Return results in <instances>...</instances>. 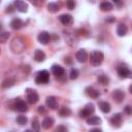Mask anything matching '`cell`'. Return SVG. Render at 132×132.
Instances as JSON below:
<instances>
[{
    "instance_id": "obj_34",
    "label": "cell",
    "mask_w": 132,
    "mask_h": 132,
    "mask_svg": "<svg viewBox=\"0 0 132 132\" xmlns=\"http://www.w3.org/2000/svg\"><path fill=\"white\" fill-rule=\"evenodd\" d=\"M38 112L39 113H41V114H44V113H46V110H45V108H44V106H38Z\"/></svg>"
},
{
    "instance_id": "obj_35",
    "label": "cell",
    "mask_w": 132,
    "mask_h": 132,
    "mask_svg": "<svg viewBox=\"0 0 132 132\" xmlns=\"http://www.w3.org/2000/svg\"><path fill=\"white\" fill-rule=\"evenodd\" d=\"M90 132H102V130L99 128H94V129H91Z\"/></svg>"
},
{
    "instance_id": "obj_26",
    "label": "cell",
    "mask_w": 132,
    "mask_h": 132,
    "mask_svg": "<svg viewBox=\"0 0 132 132\" xmlns=\"http://www.w3.org/2000/svg\"><path fill=\"white\" fill-rule=\"evenodd\" d=\"M16 123L18 124H20V125H25L27 122H28V119H27V117L26 116H24V114H20V116H18L16 117Z\"/></svg>"
},
{
    "instance_id": "obj_33",
    "label": "cell",
    "mask_w": 132,
    "mask_h": 132,
    "mask_svg": "<svg viewBox=\"0 0 132 132\" xmlns=\"http://www.w3.org/2000/svg\"><path fill=\"white\" fill-rule=\"evenodd\" d=\"M124 111H125L127 114H132V107H131L130 105H127V106L125 107Z\"/></svg>"
},
{
    "instance_id": "obj_28",
    "label": "cell",
    "mask_w": 132,
    "mask_h": 132,
    "mask_svg": "<svg viewBox=\"0 0 132 132\" xmlns=\"http://www.w3.org/2000/svg\"><path fill=\"white\" fill-rule=\"evenodd\" d=\"M78 76V70L75 68H72L70 70V74H69V78L70 79H76Z\"/></svg>"
},
{
    "instance_id": "obj_20",
    "label": "cell",
    "mask_w": 132,
    "mask_h": 132,
    "mask_svg": "<svg viewBox=\"0 0 132 132\" xmlns=\"http://www.w3.org/2000/svg\"><path fill=\"white\" fill-rule=\"evenodd\" d=\"M45 59V54L41 50H36L34 52V60L36 62H42Z\"/></svg>"
},
{
    "instance_id": "obj_7",
    "label": "cell",
    "mask_w": 132,
    "mask_h": 132,
    "mask_svg": "<svg viewBox=\"0 0 132 132\" xmlns=\"http://www.w3.org/2000/svg\"><path fill=\"white\" fill-rule=\"evenodd\" d=\"M37 39H38V41H39L41 44H47L48 41L51 40V35H50V33L46 32V31H41V32L38 34Z\"/></svg>"
},
{
    "instance_id": "obj_25",
    "label": "cell",
    "mask_w": 132,
    "mask_h": 132,
    "mask_svg": "<svg viewBox=\"0 0 132 132\" xmlns=\"http://www.w3.org/2000/svg\"><path fill=\"white\" fill-rule=\"evenodd\" d=\"M97 80H98L101 85H103V86H107V85L109 84V78H108L106 75H104V74L99 75V76L97 77Z\"/></svg>"
},
{
    "instance_id": "obj_12",
    "label": "cell",
    "mask_w": 132,
    "mask_h": 132,
    "mask_svg": "<svg viewBox=\"0 0 132 132\" xmlns=\"http://www.w3.org/2000/svg\"><path fill=\"white\" fill-rule=\"evenodd\" d=\"M75 58L79 63H85L87 61V59H88V54H87V52L85 50H79V51L76 52Z\"/></svg>"
},
{
    "instance_id": "obj_32",
    "label": "cell",
    "mask_w": 132,
    "mask_h": 132,
    "mask_svg": "<svg viewBox=\"0 0 132 132\" xmlns=\"http://www.w3.org/2000/svg\"><path fill=\"white\" fill-rule=\"evenodd\" d=\"M55 132H68V129H67L64 125H59V126L56 128Z\"/></svg>"
},
{
    "instance_id": "obj_36",
    "label": "cell",
    "mask_w": 132,
    "mask_h": 132,
    "mask_svg": "<svg viewBox=\"0 0 132 132\" xmlns=\"http://www.w3.org/2000/svg\"><path fill=\"white\" fill-rule=\"evenodd\" d=\"M6 11H7V12H11V11H13V9H12V6H11V5H9V6L7 7Z\"/></svg>"
},
{
    "instance_id": "obj_19",
    "label": "cell",
    "mask_w": 132,
    "mask_h": 132,
    "mask_svg": "<svg viewBox=\"0 0 132 132\" xmlns=\"http://www.w3.org/2000/svg\"><path fill=\"white\" fill-rule=\"evenodd\" d=\"M127 32H128V28H127V26H126L125 24L121 23V24L118 25L117 33H118L119 36H121V37H122V36H125V35L127 34Z\"/></svg>"
},
{
    "instance_id": "obj_14",
    "label": "cell",
    "mask_w": 132,
    "mask_h": 132,
    "mask_svg": "<svg viewBox=\"0 0 132 132\" xmlns=\"http://www.w3.org/2000/svg\"><path fill=\"white\" fill-rule=\"evenodd\" d=\"M52 72H53L56 76H63V75L65 74V69H64L62 66H60V65L54 64V65L52 66Z\"/></svg>"
},
{
    "instance_id": "obj_31",
    "label": "cell",
    "mask_w": 132,
    "mask_h": 132,
    "mask_svg": "<svg viewBox=\"0 0 132 132\" xmlns=\"http://www.w3.org/2000/svg\"><path fill=\"white\" fill-rule=\"evenodd\" d=\"M66 6H67L68 9L71 10V9H73L75 7V2L73 0H68V1H66Z\"/></svg>"
},
{
    "instance_id": "obj_21",
    "label": "cell",
    "mask_w": 132,
    "mask_h": 132,
    "mask_svg": "<svg viewBox=\"0 0 132 132\" xmlns=\"http://www.w3.org/2000/svg\"><path fill=\"white\" fill-rule=\"evenodd\" d=\"M98 105H99V108H100V110L102 112L107 113V112L110 111V104L108 102H106V101H99Z\"/></svg>"
},
{
    "instance_id": "obj_5",
    "label": "cell",
    "mask_w": 132,
    "mask_h": 132,
    "mask_svg": "<svg viewBox=\"0 0 132 132\" xmlns=\"http://www.w3.org/2000/svg\"><path fill=\"white\" fill-rule=\"evenodd\" d=\"M95 111V107L93 103H88L82 109H80L79 111V117L80 118H89L91 116V113H93Z\"/></svg>"
},
{
    "instance_id": "obj_15",
    "label": "cell",
    "mask_w": 132,
    "mask_h": 132,
    "mask_svg": "<svg viewBox=\"0 0 132 132\" xmlns=\"http://www.w3.org/2000/svg\"><path fill=\"white\" fill-rule=\"evenodd\" d=\"M86 94H87L89 97L94 98V99H96V98H98V97L100 96L99 91L96 90V89H94L93 87H87V88H86Z\"/></svg>"
},
{
    "instance_id": "obj_13",
    "label": "cell",
    "mask_w": 132,
    "mask_h": 132,
    "mask_svg": "<svg viewBox=\"0 0 132 132\" xmlns=\"http://www.w3.org/2000/svg\"><path fill=\"white\" fill-rule=\"evenodd\" d=\"M23 26H24V22H23L20 18H14V19H12L11 22H10V27H11L13 30H19V29H21Z\"/></svg>"
},
{
    "instance_id": "obj_4",
    "label": "cell",
    "mask_w": 132,
    "mask_h": 132,
    "mask_svg": "<svg viewBox=\"0 0 132 132\" xmlns=\"http://www.w3.org/2000/svg\"><path fill=\"white\" fill-rule=\"evenodd\" d=\"M26 94H27V101L30 104H35L39 100V95L37 94V92L35 90L27 89L26 90Z\"/></svg>"
},
{
    "instance_id": "obj_1",
    "label": "cell",
    "mask_w": 132,
    "mask_h": 132,
    "mask_svg": "<svg viewBox=\"0 0 132 132\" xmlns=\"http://www.w3.org/2000/svg\"><path fill=\"white\" fill-rule=\"evenodd\" d=\"M103 60H104V55L100 51H93L90 55V62H91V65L94 67L101 65Z\"/></svg>"
},
{
    "instance_id": "obj_11",
    "label": "cell",
    "mask_w": 132,
    "mask_h": 132,
    "mask_svg": "<svg viewBox=\"0 0 132 132\" xmlns=\"http://www.w3.org/2000/svg\"><path fill=\"white\" fill-rule=\"evenodd\" d=\"M111 96H112V99H113L116 102H118V103H121V102L123 101V99L125 98V94H124V92L121 91V90H114V91L112 92Z\"/></svg>"
},
{
    "instance_id": "obj_9",
    "label": "cell",
    "mask_w": 132,
    "mask_h": 132,
    "mask_svg": "<svg viewBox=\"0 0 132 132\" xmlns=\"http://www.w3.org/2000/svg\"><path fill=\"white\" fill-rule=\"evenodd\" d=\"M13 5L14 7L16 8V10H19L20 12H26L28 10V4L25 2V1H22V0H15L13 2Z\"/></svg>"
},
{
    "instance_id": "obj_24",
    "label": "cell",
    "mask_w": 132,
    "mask_h": 132,
    "mask_svg": "<svg viewBox=\"0 0 132 132\" xmlns=\"http://www.w3.org/2000/svg\"><path fill=\"white\" fill-rule=\"evenodd\" d=\"M59 114H60L61 117H69V116L71 114V109H70L69 107H67V106H63V107L60 109Z\"/></svg>"
},
{
    "instance_id": "obj_39",
    "label": "cell",
    "mask_w": 132,
    "mask_h": 132,
    "mask_svg": "<svg viewBox=\"0 0 132 132\" xmlns=\"http://www.w3.org/2000/svg\"><path fill=\"white\" fill-rule=\"evenodd\" d=\"M24 132H34L33 130H30V129H27V130H25Z\"/></svg>"
},
{
    "instance_id": "obj_3",
    "label": "cell",
    "mask_w": 132,
    "mask_h": 132,
    "mask_svg": "<svg viewBox=\"0 0 132 132\" xmlns=\"http://www.w3.org/2000/svg\"><path fill=\"white\" fill-rule=\"evenodd\" d=\"M117 71L121 78H132V71L127 66L120 65L117 67Z\"/></svg>"
},
{
    "instance_id": "obj_23",
    "label": "cell",
    "mask_w": 132,
    "mask_h": 132,
    "mask_svg": "<svg viewBox=\"0 0 132 132\" xmlns=\"http://www.w3.org/2000/svg\"><path fill=\"white\" fill-rule=\"evenodd\" d=\"M60 6H59V4L57 3V2H51V3H48L47 4V9H48V11H51V12H57L60 8H59Z\"/></svg>"
},
{
    "instance_id": "obj_38",
    "label": "cell",
    "mask_w": 132,
    "mask_h": 132,
    "mask_svg": "<svg viewBox=\"0 0 132 132\" xmlns=\"http://www.w3.org/2000/svg\"><path fill=\"white\" fill-rule=\"evenodd\" d=\"M129 92H130V93L132 94V84H131V85L129 86Z\"/></svg>"
},
{
    "instance_id": "obj_16",
    "label": "cell",
    "mask_w": 132,
    "mask_h": 132,
    "mask_svg": "<svg viewBox=\"0 0 132 132\" xmlns=\"http://www.w3.org/2000/svg\"><path fill=\"white\" fill-rule=\"evenodd\" d=\"M45 103L47 107H50L51 109H56L58 107V101L54 96H48L45 100Z\"/></svg>"
},
{
    "instance_id": "obj_29",
    "label": "cell",
    "mask_w": 132,
    "mask_h": 132,
    "mask_svg": "<svg viewBox=\"0 0 132 132\" xmlns=\"http://www.w3.org/2000/svg\"><path fill=\"white\" fill-rule=\"evenodd\" d=\"M8 37H9V33L8 32H2V33H0V41L2 43L6 42L7 39H8Z\"/></svg>"
},
{
    "instance_id": "obj_37",
    "label": "cell",
    "mask_w": 132,
    "mask_h": 132,
    "mask_svg": "<svg viewBox=\"0 0 132 132\" xmlns=\"http://www.w3.org/2000/svg\"><path fill=\"white\" fill-rule=\"evenodd\" d=\"M105 21H106V22H112V21H114V19H113V18H110V19H109V18H107Z\"/></svg>"
},
{
    "instance_id": "obj_27",
    "label": "cell",
    "mask_w": 132,
    "mask_h": 132,
    "mask_svg": "<svg viewBox=\"0 0 132 132\" xmlns=\"http://www.w3.org/2000/svg\"><path fill=\"white\" fill-rule=\"evenodd\" d=\"M32 129H33L34 132H39L40 131V124H39L38 119H34L32 121Z\"/></svg>"
},
{
    "instance_id": "obj_8",
    "label": "cell",
    "mask_w": 132,
    "mask_h": 132,
    "mask_svg": "<svg viewBox=\"0 0 132 132\" xmlns=\"http://www.w3.org/2000/svg\"><path fill=\"white\" fill-rule=\"evenodd\" d=\"M14 107H15V110L20 111V112H25L28 110V106H27V103L22 100V99H16L15 103H14Z\"/></svg>"
},
{
    "instance_id": "obj_17",
    "label": "cell",
    "mask_w": 132,
    "mask_h": 132,
    "mask_svg": "<svg viewBox=\"0 0 132 132\" xmlns=\"http://www.w3.org/2000/svg\"><path fill=\"white\" fill-rule=\"evenodd\" d=\"M86 121H87V124L89 125H99L102 123V120L96 116H90L89 118H87Z\"/></svg>"
},
{
    "instance_id": "obj_22",
    "label": "cell",
    "mask_w": 132,
    "mask_h": 132,
    "mask_svg": "<svg viewBox=\"0 0 132 132\" xmlns=\"http://www.w3.org/2000/svg\"><path fill=\"white\" fill-rule=\"evenodd\" d=\"M112 8H113L112 4L110 2H108V1H104V2L100 3V9L102 11H110Z\"/></svg>"
},
{
    "instance_id": "obj_18",
    "label": "cell",
    "mask_w": 132,
    "mask_h": 132,
    "mask_svg": "<svg viewBox=\"0 0 132 132\" xmlns=\"http://www.w3.org/2000/svg\"><path fill=\"white\" fill-rule=\"evenodd\" d=\"M54 122H55V121H54L53 118L46 117V118L43 119V121H42V123H41V126H42L43 129H50V128L54 125Z\"/></svg>"
},
{
    "instance_id": "obj_6",
    "label": "cell",
    "mask_w": 132,
    "mask_h": 132,
    "mask_svg": "<svg viewBox=\"0 0 132 132\" xmlns=\"http://www.w3.org/2000/svg\"><path fill=\"white\" fill-rule=\"evenodd\" d=\"M122 122H123V117L121 113H114L110 118V124L116 128H120L122 126Z\"/></svg>"
},
{
    "instance_id": "obj_10",
    "label": "cell",
    "mask_w": 132,
    "mask_h": 132,
    "mask_svg": "<svg viewBox=\"0 0 132 132\" xmlns=\"http://www.w3.org/2000/svg\"><path fill=\"white\" fill-rule=\"evenodd\" d=\"M59 21L64 25V26H70L73 23V18L70 14L67 13H63L59 16Z\"/></svg>"
},
{
    "instance_id": "obj_30",
    "label": "cell",
    "mask_w": 132,
    "mask_h": 132,
    "mask_svg": "<svg viewBox=\"0 0 132 132\" xmlns=\"http://www.w3.org/2000/svg\"><path fill=\"white\" fill-rule=\"evenodd\" d=\"M14 85V81L13 80H11V79H6V80H4L3 82H2V88H9V87H11V86H13Z\"/></svg>"
},
{
    "instance_id": "obj_2",
    "label": "cell",
    "mask_w": 132,
    "mask_h": 132,
    "mask_svg": "<svg viewBox=\"0 0 132 132\" xmlns=\"http://www.w3.org/2000/svg\"><path fill=\"white\" fill-rule=\"evenodd\" d=\"M50 80V72L47 70H40L36 73L35 82L36 84H47Z\"/></svg>"
}]
</instances>
